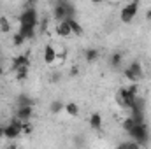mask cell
<instances>
[{"label":"cell","mask_w":151,"mask_h":149,"mask_svg":"<svg viewBox=\"0 0 151 149\" xmlns=\"http://www.w3.org/2000/svg\"><path fill=\"white\" fill-rule=\"evenodd\" d=\"M23 125H25V123H21L18 117L11 119V121L4 126V137H5V139H16V137H19V135H23Z\"/></svg>","instance_id":"3"},{"label":"cell","mask_w":151,"mask_h":149,"mask_svg":"<svg viewBox=\"0 0 151 149\" xmlns=\"http://www.w3.org/2000/svg\"><path fill=\"white\" fill-rule=\"evenodd\" d=\"M28 65H30V60H28L27 54H19V56H16L12 60V69L14 70H18V69H28Z\"/></svg>","instance_id":"8"},{"label":"cell","mask_w":151,"mask_h":149,"mask_svg":"<svg viewBox=\"0 0 151 149\" xmlns=\"http://www.w3.org/2000/svg\"><path fill=\"white\" fill-rule=\"evenodd\" d=\"M63 111L67 112L70 117H76V116L79 114V105H77V104H74V102H69V104H65Z\"/></svg>","instance_id":"10"},{"label":"cell","mask_w":151,"mask_h":149,"mask_svg":"<svg viewBox=\"0 0 151 149\" xmlns=\"http://www.w3.org/2000/svg\"><path fill=\"white\" fill-rule=\"evenodd\" d=\"M42 60H44L46 65L56 63V60H58V49L53 44H46L44 46V51H42Z\"/></svg>","instance_id":"5"},{"label":"cell","mask_w":151,"mask_h":149,"mask_svg":"<svg viewBox=\"0 0 151 149\" xmlns=\"http://www.w3.org/2000/svg\"><path fill=\"white\" fill-rule=\"evenodd\" d=\"M55 34H56V37H62V39H69L70 37V35H72V28H70V25H69V19L56 21Z\"/></svg>","instance_id":"6"},{"label":"cell","mask_w":151,"mask_h":149,"mask_svg":"<svg viewBox=\"0 0 151 149\" xmlns=\"http://www.w3.org/2000/svg\"><path fill=\"white\" fill-rule=\"evenodd\" d=\"M125 77L128 79V81H132V82H135V81H139L141 77H142V65L141 63H130L127 69H125Z\"/></svg>","instance_id":"4"},{"label":"cell","mask_w":151,"mask_h":149,"mask_svg":"<svg viewBox=\"0 0 151 149\" xmlns=\"http://www.w3.org/2000/svg\"><path fill=\"white\" fill-rule=\"evenodd\" d=\"M39 25V16L35 9H25L19 18H18V34L25 40L34 39L35 35V28Z\"/></svg>","instance_id":"1"},{"label":"cell","mask_w":151,"mask_h":149,"mask_svg":"<svg viewBox=\"0 0 151 149\" xmlns=\"http://www.w3.org/2000/svg\"><path fill=\"white\" fill-rule=\"evenodd\" d=\"M102 125H104V123H102V116H100L99 112H93V114L90 116V126L99 132V130H102Z\"/></svg>","instance_id":"9"},{"label":"cell","mask_w":151,"mask_h":149,"mask_svg":"<svg viewBox=\"0 0 151 149\" xmlns=\"http://www.w3.org/2000/svg\"><path fill=\"white\" fill-rule=\"evenodd\" d=\"M69 25H70V28H72V35H83V28H81V25H79V21H76L74 18H69Z\"/></svg>","instance_id":"11"},{"label":"cell","mask_w":151,"mask_h":149,"mask_svg":"<svg viewBox=\"0 0 151 149\" xmlns=\"http://www.w3.org/2000/svg\"><path fill=\"white\" fill-rule=\"evenodd\" d=\"M90 2H93V4H102V2H106V0H90Z\"/></svg>","instance_id":"17"},{"label":"cell","mask_w":151,"mask_h":149,"mask_svg":"<svg viewBox=\"0 0 151 149\" xmlns=\"http://www.w3.org/2000/svg\"><path fill=\"white\" fill-rule=\"evenodd\" d=\"M0 139H4V126H0Z\"/></svg>","instance_id":"16"},{"label":"cell","mask_w":151,"mask_h":149,"mask_svg":"<svg viewBox=\"0 0 151 149\" xmlns=\"http://www.w3.org/2000/svg\"><path fill=\"white\" fill-rule=\"evenodd\" d=\"M111 2H114V0H111Z\"/></svg>","instance_id":"20"},{"label":"cell","mask_w":151,"mask_h":149,"mask_svg":"<svg viewBox=\"0 0 151 149\" xmlns=\"http://www.w3.org/2000/svg\"><path fill=\"white\" fill-rule=\"evenodd\" d=\"M63 107H65V104H62L60 100H56V102H53V104H51V112L58 114V112L63 111Z\"/></svg>","instance_id":"13"},{"label":"cell","mask_w":151,"mask_h":149,"mask_svg":"<svg viewBox=\"0 0 151 149\" xmlns=\"http://www.w3.org/2000/svg\"><path fill=\"white\" fill-rule=\"evenodd\" d=\"M97 58H99V51L97 49H88L86 51V60L88 62H95Z\"/></svg>","instance_id":"14"},{"label":"cell","mask_w":151,"mask_h":149,"mask_svg":"<svg viewBox=\"0 0 151 149\" xmlns=\"http://www.w3.org/2000/svg\"><path fill=\"white\" fill-rule=\"evenodd\" d=\"M148 19H150V21H151V9H150V11H148Z\"/></svg>","instance_id":"18"},{"label":"cell","mask_w":151,"mask_h":149,"mask_svg":"<svg viewBox=\"0 0 151 149\" xmlns=\"http://www.w3.org/2000/svg\"><path fill=\"white\" fill-rule=\"evenodd\" d=\"M32 116H34V107H32L30 104H27V105H19L18 111H16V117H18L21 123H28V121L32 119Z\"/></svg>","instance_id":"7"},{"label":"cell","mask_w":151,"mask_h":149,"mask_svg":"<svg viewBox=\"0 0 151 149\" xmlns=\"http://www.w3.org/2000/svg\"><path fill=\"white\" fill-rule=\"evenodd\" d=\"M4 74V69H2V67H0V75Z\"/></svg>","instance_id":"19"},{"label":"cell","mask_w":151,"mask_h":149,"mask_svg":"<svg viewBox=\"0 0 151 149\" xmlns=\"http://www.w3.org/2000/svg\"><path fill=\"white\" fill-rule=\"evenodd\" d=\"M139 14V0H130L127 2L121 11H119V21L125 23V25H130Z\"/></svg>","instance_id":"2"},{"label":"cell","mask_w":151,"mask_h":149,"mask_svg":"<svg viewBox=\"0 0 151 149\" xmlns=\"http://www.w3.org/2000/svg\"><path fill=\"white\" fill-rule=\"evenodd\" d=\"M0 32H2V34H9V32H11V21H9V18H5V16L0 18Z\"/></svg>","instance_id":"12"},{"label":"cell","mask_w":151,"mask_h":149,"mask_svg":"<svg viewBox=\"0 0 151 149\" xmlns=\"http://www.w3.org/2000/svg\"><path fill=\"white\" fill-rule=\"evenodd\" d=\"M119 63H121V54H114V56H113V62H111V65H113V67H118Z\"/></svg>","instance_id":"15"}]
</instances>
